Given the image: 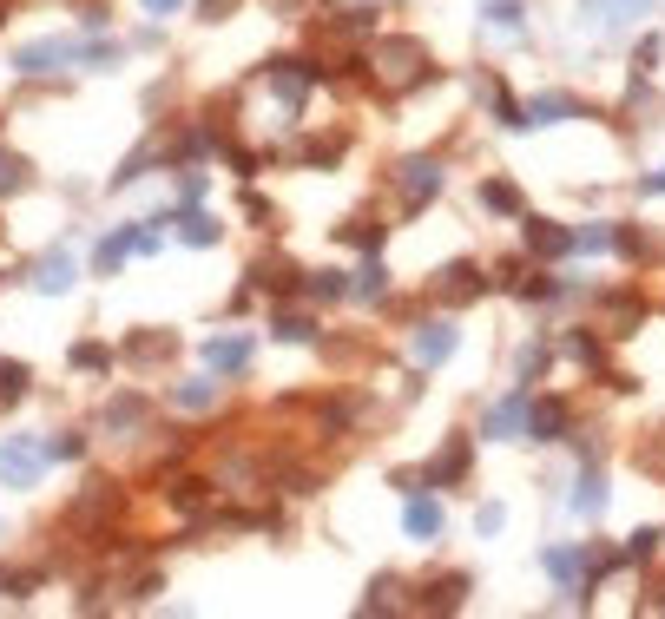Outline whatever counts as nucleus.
<instances>
[{
  "instance_id": "nucleus-1",
  "label": "nucleus",
  "mask_w": 665,
  "mask_h": 619,
  "mask_svg": "<svg viewBox=\"0 0 665 619\" xmlns=\"http://www.w3.org/2000/svg\"><path fill=\"white\" fill-rule=\"evenodd\" d=\"M369 66H376L382 86H422L428 80V53L415 47V40H376Z\"/></svg>"
},
{
  "instance_id": "nucleus-2",
  "label": "nucleus",
  "mask_w": 665,
  "mask_h": 619,
  "mask_svg": "<svg viewBox=\"0 0 665 619\" xmlns=\"http://www.w3.org/2000/svg\"><path fill=\"white\" fill-rule=\"evenodd\" d=\"M40 461H47V448L27 442V435H20V442H0V475L14 481V488H33V481H40Z\"/></svg>"
},
{
  "instance_id": "nucleus-3",
  "label": "nucleus",
  "mask_w": 665,
  "mask_h": 619,
  "mask_svg": "<svg viewBox=\"0 0 665 619\" xmlns=\"http://www.w3.org/2000/svg\"><path fill=\"white\" fill-rule=\"evenodd\" d=\"M60 60H80V40H40V47H20L14 53V73H53Z\"/></svg>"
},
{
  "instance_id": "nucleus-4",
  "label": "nucleus",
  "mask_w": 665,
  "mask_h": 619,
  "mask_svg": "<svg viewBox=\"0 0 665 619\" xmlns=\"http://www.w3.org/2000/svg\"><path fill=\"white\" fill-rule=\"evenodd\" d=\"M396 185H402V198H409V211H422L428 198L442 191V165H435V159H409V165H402V178H396Z\"/></svg>"
},
{
  "instance_id": "nucleus-5",
  "label": "nucleus",
  "mask_w": 665,
  "mask_h": 619,
  "mask_svg": "<svg viewBox=\"0 0 665 619\" xmlns=\"http://www.w3.org/2000/svg\"><path fill=\"white\" fill-rule=\"evenodd\" d=\"M310 86H317V66H310V60H277V66H270V93L284 99V106H297Z\"/></svg>"
},
{
  "instance_id": "nucleus-6",
  "label": "nucleus",
  "mask_w": 665,
  "mask_h": 619,
  "mask_svg": "<svg viewBox=\"0 0 665 619\" xmlns=\"http://www.w3.org/2000/svg\"><path fill=\"white\" fill-rule=\"evenodd\" d=\"M33 290H40V297L73 290V251H47V257H40V264H33Z\"/></svg>"
},
{
  "instance_id": "nucleus-7",
  "label": "nucleus",
  "mask_w": 665,
  "mask_h": 619,
  "mask_svg": "<svg viewBox=\"0 0 665 619\" xmlns=\"http://www.w3.org/2000/svg\"><path fill=\"white\" fill-rule=\"evenodd\" d=\"M527 251H534V257H567L573 251V231H567V224H554V218H527Z\"/></svg>"
},
{
  "instance_id": "nucleus-8",
  "label": "nucleus",
  "mask_w": 665,
  "mask_h": 619,
  "mask_svg": "<svg viewBox=\"0 0 665 619\" xmlns=\"http://www.w3.org/2000/svg\"><path fill=\"white\" fill-rule=\"evenodd\" d=\"M521 429H527V389H514L507 402H494V409H488V435H494V442H514Z\"/></svg>"
},
{
  "instance_id": "nucleus-9",
  "label": "nucleus",
  "mask_w": 665,
  "mask_h": 619,
  "mask_svg": "<svg viewBox=\"0 0 665 619\" xmlns=\"http://www.w3.org/2000/svg\"><path fill=\"white\" fill-rule=\"evenodd\" d=\"M461 475H468V442H461V435H455V442H448L442 448V455H435V461H428V488H448V481H461Z\"/></svg>"
},
{
  "instance_id": "nucleus-10",
  "label": "nucleus",
  "mask_w": 665,
  "mask_h": 619,
  "mask_svg": "<svg viewBox=\"0 0 665 619\" xmlns=\"http://www.w3.org/2000/svg\"><path fill=\"white\" fill-rule=\"evenodd\" d=\"M402 527L415 540H435L442 534V508H435V494H409V508H402Z\"/></svg>"
},
{
  "instance_id": "nucleus-11",
  "label": "nucleus",
  "mask_w": 665,
  "mask_h": 619,
  "mask_svg": "<svg viewBox=\"0 0 665 619\" xmlns=\"http://www.w3.org/2000/svg\"><path fill=\"white\" fill-rule=\"evenodd\" d=\"M481 290H488V277H481L475 264H448V270H442V297H448V303H475Z\"/></svg>"
},
{
  "instance_id": "nucleus-12",
  "label": "nucleus",
  "mask_w": 665,
  "mask_h": 619,
  "mask_svg": "<svg viewBox=\"0 0 665 619\" xmlns=\"http://www.w3.org/2000/svg\"><path fill=\"white\" fill-rule=\"evenodd\" d=\"M560 429H567V402H534V409H527V435H534V442H560Z\"/></svg>"
},
{
  "instance_id": "nucleus-13",
  "label": "nucleus",
  "mask_w": 665,
  "mask_h": 619,
  "mask_svg": "<svg viewBox=\"0 0 665 619\" xmlns=\"http://www.w3.org/2000/svg\"><path fill=\"white\" fill-rule=\"evenodd\" d=\"M461 600H468V573H442V580L422 593V613H455Z\"/></svg>"
},
{
  "instance_id": "nucleus-14",
  "label": "nucleus",
  "mask_w": 665,
  "mask_h": 619,
  "mask_svg": "<svg viewBox=\"0 0 665 619\" xmlns=\"http://www.w3.org/2000/svg\"><path fill=\"white\" fill-rule=\"evenodd\" d=\"M205 363L211 369H244L251 363V336H218V343H205Z\"/></svg>"
},
{
  "instance_id": "nucleus-15",
  "label": "nucleus",
  "mask_w": 665,
  "mask_h": 619,
  "mask_svg": "<svg viewBox=\"0 0 665 619\" xmlns=\"http://www.w3.org/2000/svg\"><path fill=\"white\" fill-rule=\"evenodd\" d=\"M448 350H455V330H448V323H422V330H415V356H422V363H442Z\"/></svg>"
},
{
  "instance_id": "nucleus-16",
  "label": "nucleus",
  "mask_w": 665,
  "mask_h": 619,
  "mask_svg": "<svg viewBox=\"0 0 665 619\" xmlns=\"http://www.w3.org/2000/svg\"><path fill=\"white\" fill-rule=\"evenodd\" d=\"M652 0H586V20H600V27H619V20L646 14Z\"/></svg>"
},
{
  "instance_id": "nucleus-17",
  "label": "nucleus",
  "mask_w": 665,
  "mask_h": 619,
  "mask_svg": "<svg viewBox=\"0 0 665 619\" xmlns=\"http://www.w3.org/2000/svg\"><path fill=\"white\" fill-rule=\"evenodd\" d=\"M481 205H488V211H501V218H514V211H521L527 198H521V185H507V178H494V185H481Z\"/></svg>"
},
{
  "instance_id": "nucleus-18",
  "label": "nucleus",
  "mask_w": 665,
  "mask_h": 619,
  "mask_svg": "<svg viewBox=\"0 0 665 619\" xmlns=\"http://www.w3.org/2000/svg\"><path fill=\"white\" fill-rule=\"evenodd\" d=\"M527 119H534V126H547V119H573V99L567 93H540L534 106H527Z\"/></svg>"
},
{
  "instance_id": "nucleus-19",
  "label": "nucleus",
  "mask_w": 665,
  "mask_h": 619,
  "mask_svg": "<svg viewBox=\"0 0 665 619\" xmlns=\"http://www.w3.org/2000/svg\"><path fill=\"white\" fill-rule=\"evenodd\" d=\"M178 238L185 244H218V224H211L205 211H185V218H178Z\"/></svg>"
},
{
  "instance_id": "nucleus-20",
  "label": "nucleus",
  "mask_w": 665,
  "mask_h": 619,
  "mask_svg": "<svg viewBox=\"0 0 665 619\" xmlns=\"http://www.w3.org/2000/svg\"><path fill=\"white\" fill-rule=\"evenodd\" d=\"M580 567H586V554H580V547H554V554H547V573H554V580H573Z\"/></svg>"
},
{
  "instance_id": "nucleus-21",
  "label": "nucleus",
  "mask_w": 665,
  "mask_h": 619,
  "mask_svg": "<svg viewBox=\"0 0 665 619\" xmlns=\"http://www.w3.org/2000/svg\"><path fill=\"white\" fill-rule=\"evenodd\" d=\"M277 336H284V343H310V336H317V323L297 317V310H284V317H277Z\"/></svg>"
},
{
  "instance_id": "nucleus-22",
  "label": "nucleus",
  "mask_w": 665,
  "mask_h": 619,
  "mask_svg": "<svg viewBox=\"0 0 665 619\" xmlns=\"http://www.w3.org/2000/svg\"><path fill=\"white\" fill-rule=\"evenodd\" d=\"M20 185H27V165H20L14 152H0V198H14Z\"/></svg>"
},
{
  "instance_id": "nucleus-23",
  "label": "nucleus",
  "mask_w": 665,
  "mask_h": 619,
  "mask_svg": "<svg viewBox=\"0 0 665 619\" xmlns=\"http://www.w3.org/2000/svg\"><path fill=\"white\" fill-rule=\"evenodd\" d=\"M126 356H139V363L152 356V363H159V356H172V336H132V343H126Z\"/></svg>"
},
{
  "instance_id": "nucleus-24",
  "label": "nucleus",
  "mask_w": 665,
  "mask_h": 619,
  "mask_svg": "<svg viewBox=\"0 0 665 619\" xmlns=\"http://www.w3.org/2000/svg\"><path fill=\"white\" fill-rule=\"evenodd\" d=\"M27 396V369L20 363H0V402H20Z\"/></svg>"
},
{
  "instance_id": "nucleus-25",
  "label": "nucleus",
  "mask_w": 665,
  "mask_h": 619,
  "mask_svg": "<svg viewBox=\"0 0 665 619\" xmlns=\"http://www.w3.org/2000/svg\"><path fill=\"white\" fill-rule=\"evenodd\" d=\"M600 501H606L600 475H580V494H573V508H580V514H600Z\"/></svg>"
},
{
  "instance_id": "nucleus-26",
  "label": "nucleus",
  "mask_w": 665,
  "mask_h": 619,
  "mask_svg": "<svg viewBox=\"0 0 665 619\" xmlns=\"http://www.w3.org/2000/svg\"><path fill=\"white\" fill-rule=\"evenodd\" d=\"M139 415H145V402H139V396H126V402H112V409H106V422H112V429H132Z\"/></svg>"
},
{
  "instance_id": "nucleus-27",
  "label": "nucleus",
  "mask_w": 665,
  "mask_h": 619,
  "mask_svg": "<svg viewBox=\"0 0 665 619\" xmlns=\"http://www.w3.org/2000/svg\"><path fill=\"white\" fill-rule=\"evenodd\" d=\"M494 112H501V126H507V132H527V126H534V119H527V106H514L507 93L494 99Z\"/></svg>"
},
{
  "instance_id": "nucleus-28",
  "label": "nucleus",
  "mask_w": 665,
  "mask_h": 619,
  "mask_svg": "<svg viewBox=\"0 0 665 619\" xmlns=\"http://www.w3.org/2000/svg\"><path fill=\"white\" fill-rule=\"evenodd\" d=\"M488 20H494V27H514V33L527 27V20H521V0H494V7H488Z\"/></svg>"
},
{
  "instance_id": "nucleus-29",
  "label": "nucleus",
  "mask_w": 665,
  "mask_h": 619,
  "mask_svg": "<svg viewBox=\"0 0 665 619\" xmlns=\"http://www.w3.org/2000/svg\"><path fill=\"white\" fill-rule=\"evenodd\" d=\"M211 396H218L211 382H185V389H178V409H211Z\"/></svg>"
},
{
  "instance_id": "nucleus-30",
  "label": "nucleus",
  "mask_w": 665,
  "mask_h": 619,
  "mask_svg": "<svg viewBox=\"0 0 665 619\" xmlns=\"http://www.w3.org/2000/svg\"><path fill=\"white\" fill-rule=\"evenodd\" d=\"M126 251H132V244H126V231H112V238L99 244V270H112V264H119Z\"/></svg>"
},
{
  "instance_id": "nucleus-31",
  "label": "nucleus",
  "mask_w": 665,
  "mask_h": 619,
  "mask_svg": "<svg viewBox=\"0 0 665 619\" xmlns=\"http://www.w3.org/2000/svg\"><path fill=\"white\" fill-rule=\"evenodd\" d=\"M73 369H106V350L99 343H73Z\"/></svg>"
},
{
  "instance_id": "nucleus-32",
  "label": "nucleus",
  "mask_w": 665,
  "mask_h": 619,
  "mask_svg": "<svg viewBox=\"0 0 665 619\" xmlns=\"http://www.w3.org/2000/svg\"><path fill=\"white\" fill-rule=\"evenodd\" d=\"M652 547H659V534H652V527H639L633 547H626V560H652Z\"/></svg>"
},
{
  "instance_id": "nucleus-33",
  "label": "nucleus",
  "mask_w": 665,
  "mask_h": 619,
  "mask_svg": "<svg viewBox=\"0 0 665 619\" xmlns=\"http://www.w3.org/2000/svg\"><path fill=\"white\" fill-rule=\"evenodd\" d=\"M356 297H363V303H376V297H382V264H369V270H363V284H356Z\"/></svg>"
},
{
  "instance_id": "nucleus-34",
  "label": "nucleus",
  "mask_w": 665,
  "mask_h": 619,
  "mask_svg": "<svg viewBox=\"0 0 665 619\" xmlns=\"http://www.w3.org/2000/svg\"><path fill=\"white\" fill-rule=\"evenodd\" d=\"M310 290H317V297H343V277H336V270H317V277H310Z\"/></svg>"
},
{
  "instance_id": "nucleus-35",
  "label": "nucleus",
  "mask_w": 665,
  "mask_h": 619,
  "mask_svg": "<svg viewBox=\"0 0 665 619\" xmlns=\"http://www.w3.org/2000/svg\"><path fill=\"white\" fill-rule=\"evenodd\" d=\"M567 350L580 356V363H600V343H593V336H567Z\"/></svg>"
},
{
  "instance_id": "nucleus-36",
  "label": "nucleus",
  "mask_w": 665,
  "mask_h": 619,
  "mask_svg": "<svg viewBox=\"0 0 665 619\" xmlns=\"http://www.w3.org/2000/svg\"><path fill=\"white\" fill-rule=\"evenodd\" d=\"M343 244H363V251H376V231H369V224H363V231H356V224H343Z\"/></svg>"
},
{
  "instance_id": "nucleus-37",
  "label": "nucleus",
  "mask_w": 665,
  "mask_h": 619,
  "mask_svg": "<svg viewBox=\"0 0 665 619\" xmlns=\"http://www.w3.org/2000/svg\"><path fill=\"white\" fill-rule=\"evenodd\" d=\"M224 7H231V0H198V14H205V20H224Z\"/></svg>"
},
{
  "instance_id": "nucleus-38",
  "label": "nucleus",
  "mask_w": 665,
  "mask_h": 619,
  "mask_svg": "<svg viewBox=\"0 0 665 619\" xmlns=\"http://www.w3.org/2000/svg\"><path fill=\"white\" fill-rule=\"evenodd\" d=\"M145 14H178V0H139Z\"/></svg>"
},
{
  "instance_id": "nucleus-39",
  "label": "nucleus",
  "mask_w": 665,
  "mask_h": 619,
  "mask_svg": "<svg viewBox=\"0 0 665 619\" xmlns=\"http://www.w3.org/2000/svg\"><path fill=\"white\" fill-rule=\"evenodd\" d=\"M646 191H665V172H652V178H646Z\"/></svg>"
},
{
  "instance_id": "nucleus-40",
  "label": "nucleus",
  "mask_w": 665,
  "mask_h": 619,
  "mask_svg": "<svg viewBox=\"0 0 665 619\" xmlns=\"http://www.w3.org/2000/svg\"><path fill=\"white\" fill-rule=\"evenodd\" d=\"M0 27H7V7H0Z\"/></svg>"
}]
</instances>
